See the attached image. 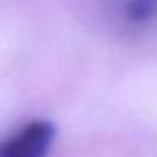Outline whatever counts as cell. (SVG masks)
Here are the masks:
<instances>
[{"mask_svg": "<svg viewBox=\"0 0 157 157\" xmlns=\"http://www.w3.org/2000/svg\"><path fill=\"white\" fill-rule=\"evenodd\" d=\"M56 139V125L46 118L31 120L0 140V157H48Z\"/></svg>", "mask_w": 157, "mask_h": 157, "instance_id": "1", "label": "cell"}, {"mask_svg": "<svg viewBox=\"0 0 157 157\" xmlns=\"http://www.w3.org/2000/svg\"><path fill=\"white\" fill-rule=\"evenodd\" d=\"M157 15V0H125L123 17L132 25H144Z\"/></svg>", "mask_w": 157, "mask_h": 157, "instance_id": "2", "label": "cell"}]
</instances>
